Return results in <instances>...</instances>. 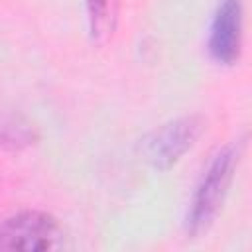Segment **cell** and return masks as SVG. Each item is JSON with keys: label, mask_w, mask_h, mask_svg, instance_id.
Segmentation results:
<instances>
[{"label": "cell", "mask_w": 252, "mask_h": 252, "mask_svg": "<svg viewBox=\"0 0 252 252\" xmlns=\"http://www.w3.org/2000/svg\"><path fill=\"white\" fill-rule=\"evenodd\" d=\"M236 161H238L236 146H226L219 150L211 159L191 199V207L187 215V230L191 234H199L207 230L209 224L219 215L222 201L228 193Z\"/></svg>", "instance_id": "6da1fadb"}, {"label": "cell", "mask_w": 252, "mask_h": 252, "mask_svg": "<svg viewBox=\"0 0 252 252\" xmlns=\"http://www.w3.org/2000/svg\"><path fill=\"white\" fill-rule=\"evenodd\" d=\"M67 232L49 213L22 211L0 222V250H61Z\"/></svg>", "instance_id": "7a4b0ae2"}, {"label": "cell", "mask_w": 252, "mask_h": 252, "mask_svg": "<svg viewBox=\"0 0 252 252\" xmlns=\"http://www.w3.org/2000/svg\"><path fill=\"white\" fill-rule=\"evenodd\" d=\"M203 118L195 114L181 116L158 126L142 140L144 159L154 169L167 171L181 159L185 152L193 148L203 132Z\"/></svg>", "instance_id": "3957f363"}, {"label": "cell", "mask_w": 252, "mask_h": 252, "mask_svg": "<svg viewBox=\"0 0 252 252\" xmlns=\"http://www.w3.org/2000/svg\"><path fill=\"white\" fill-rule=\"evenodd\" d=\"M240 43H242V2L222 0L211 24L209 53L215 61L222 65H230L240 55Z\"/></svg>", "instance_id": "277c9868"}, {"label": "cell", "mask_w": 252, "mask_h": 252, "mask_svg": "<svg viewBox=\"0 0 252 252\" xmlns=\"http://www.w3.org/2000/svg\"><path fill=\"white\" fill-rule=\"evenodd\" d=\"M118 0H87V16H89V32L94 43L104 45L118 22Z\"/></svg>", "instance_id": "5b68a950"}]
</instances>
